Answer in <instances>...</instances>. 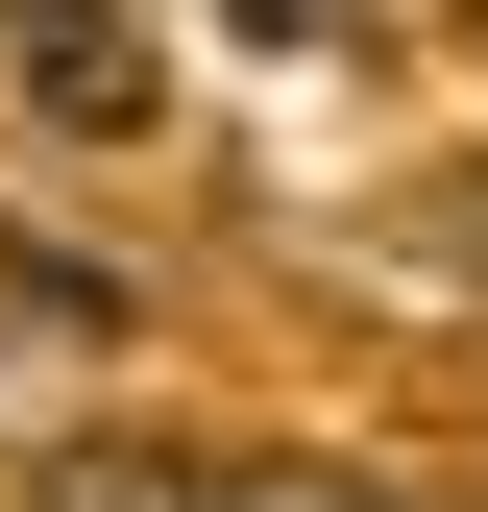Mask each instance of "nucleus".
<instances>
[{"mask_svg":"<svg viewBox=\"0 0 488 512\" xmlns=\"http://www.w3.org/2000/svg\"><path fill=\"white\" fill-rule=\"evenodd\" d=\"M220 512H391V488H293V464H220Z\"/></svg>","mask_w":488,"mask_h":512,"instance_id":"2","label":"nucleus"},{"mask_svg":"<svg viewBox=\"0 0 488 512\" xmlns=\"http://www.w3.org/2000/svg\"><path fill=\"white\" fill-rule=\"evenodd\" d=\"M0 49L74 147H147V0H0Z\"/></svg>","mask_w":488,"mask_h":512,"instance_id":"1","label":"nucleus"}]
</instances>
